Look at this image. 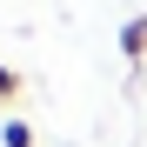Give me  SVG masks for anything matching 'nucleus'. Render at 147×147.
Segmentation results:
<instances>
[{
	"label": "nucleus",
	"instance_id": "obj_1",
	"mask_svg": "<svg viewBox=\"0 0 147 147\" xmlns=\"http://www.w3.org/2000/svg\"><path fill=\"white\" fill-rule=\"evenodd\" d=\"M120 54H127L134 67L147 60V13H134V20H127V27H120Z\"/></svg>",
	"mask_w": 147,
	"mask_h": 147
},
{
	"label": "nucleus",
	"instance_id": "obj_2",
	"mask_svg": "<svg viewBox=\"0 0 147 147\" xmlns=\"http://www.w3.org/2000/svg\"><path fill=\"white\" fill-rule=\"evenodd\" d=\"M0 140H7V147H34V127L20 114H7V120H0Z\"/></svg>",
	"mask_w": 147,
	"mask_h": 147
},
{
	"label": "nucleus",
	"instance_id": "obj_3",
	"mask_svg": "<svg viewBox=\"0 0 147 147\" xmlns=\"http://www.w3.org/2000/svg\"><path fill=\"white\" fill-rule=\"evenodd\" d=\"M20 87H27V80H20V67L0 60V107H13V100H20Z\"/></svg>",
	"mask_w": 147,
	"mask_h": 147
}]
</instances>
